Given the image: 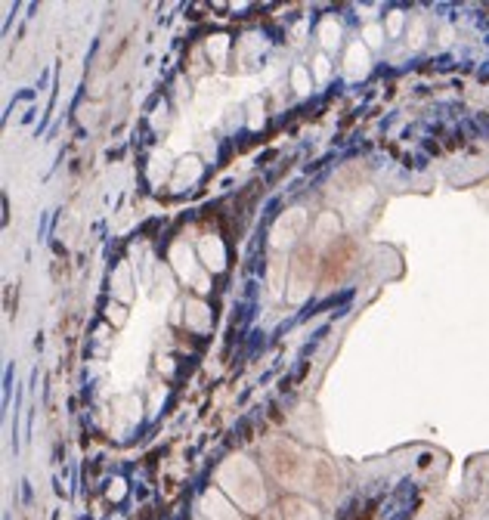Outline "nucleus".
<instances>
[{
    "label": "nucleus",
    "mask_w": 489,
    "mask_h": 520,
    "mask_svg": "<svg viewBox=\"0 0 489 520\" xmlns=\"http://www.w3.org/2000/svg\"><path fill=\"white\" fill-rule=\"evenodd\" d=\"M220 486H223V492L245 511H260L263 502H267L260 471L254 468V461L242 459V455L239 459H229L227 465L220 468Z\"/></svg>",
    "instance_id": "nucleus-1"
},
{
    "label": "nucleus",
    "mask_w": 489,
    "mask_h": 520,
    "mask_svg": "<svg viewBox=\"0 0 489 520\" xmlns=\"http://www.w3.org/2000/svg\"><path fill=\"white\" fill-rule=\"evenodd\" d=\"M267 459H269V468H273V474H276V480H279V483H285V486H304L307 480H310V468L313 465L291 446V443L276 440L273 446H269Z\"/></svg>",
    "instance_id": "nucleus-2"
},
{
    "label": "nucleus",
    "mask_w": 489,
    "mask_h": 520,
    "mask_svg": "<svg viewBox=\"0 0 489 520\" xmlns=\"http://www.w3.org/2000/svg\"><path fill=\"white\" fill-rule=\"evenodd\" d=\"M304 229H307V211L304 208H291L273 223V229H269V242H273V248H288V245H294V242L300 239Z\"/></svg>",
    "instance_id": "nucleus-3"
},
{
    "label": "nucleus",
    "mask_w": 489,
    "mask_h": 520,
    "mask_svg": "<svg viewBox=\"0 0 489 520\" xmlns=\"http://www.w3.org/2000/svg\"><path fill=\"white\" fill-rule=\"evenodd\" d=\"M310 282H313V258L307 251H300L291 263V279H288V300L300 304L310 294Z\"/></svg>",
    "instance_id": "nucleus-4"
},
{
    "label": "nucleus",
    "mask_w": 489,
    "mask_h": 520,
    "mask_svg": "<svg viewBox=\"0 0 489 520\" xmlns=\"http://www.w3.org/2000/svg\"><path fill=\"white\" fill-rule=\"evenodd\" d=\"M204 514H208L211 520H242L239 514L233 511V505L223 499V492H217V490H211V492H204Z\"/></svg>",
    "instance_id": "nucleus-5"
},
{
    "label": "nucleus",
    "mask_w": 489,
    "mask_h": 520,
    "mask_svg": "<svg viewBox=\"0 0 489 520\" xmlns=\"http://www.w3.org/2000/svg\"><path fill=\"white\" fill-rule=\"evenodd\" d=\"M310 474H313V483H316L319 496L332 499L334 496V483H338V477H334V468L328 465L325 459H316V461H313V468H310Z\"/></svg>",
    "instance_id": "nucleus-6"
},
{
    "label": "nucleus",
    "mask_w": 489,
    "mask_h": 520,
    "mask_svg": "<svg viewBox=\"0 0 489 520\" xmlns=\"http://www.w3.org/2000/svg\"><path fill=\"white\" fill-rule=\"evenodd\" d=\"M202 260H204V267H211V269H220L223 263H227V254H223L220 239H214V235L202 239Z\"/></svg>",
    "instance_id": "nucleus-7"
},
{
    "label": "nucleus",
    "mask_w": 489,
    "mask_h": 520,
    "mask_svg": "<svg viewBox=\"0 0 489 520\" xmlns=\"http://www.w3.org/2000/svg\"><path fill=\"white\" fill-rule=\"evenodd\" d=\"M282 511H285V520H323L319 511L310 502H304V499H288Z\"/></svg>",
    "instance_id": "nucleus-8"
},
{
    "label": "nucleus",
    "mask_w": 489,
    "mask_h": 520,
    "mask_svg": "<svg viewBox=\"0 0 489 520\" xmlns=\"http://www.w3.org/2000/svg\"><path fill=\"white\" fill-rule=\"evenodd\" d=\"M365 66H369V53H365L359 44H353V47L347 50V75L359 78V75H365Z\"/></svg>",
    "instance_id": "nucleus-9"
},
{
    "label": "nucleus",
    "mask_w": 489,
    "mask_h": 520,
    "mask_svg": "<svg viewBox=\"0 0 489 520\" xmlns=\"http://www.w3.org/2000/svg\"><path fill=\"white\" fill-rule=\"evenodd\" d=\"M173 260H177V269H180V276H183V279H195V273H192V254H189V248L177 245V248H173ZM198 288H202V282H198Z\"/></svg>",
    "instance_id": "nucleus-10"
},
{
    "label": "nucleus",
    "mask_w": 489,
    "mask_h": 520,
    "mask_svg": "<svg viewBox=\"0 0 489 520\" xmlns=\"http://www.w3.org/2000/svg\"><path fill=\"white\" fill-rule=\"evenodd\" d=\"M338 229H341V223H338V217H334V214H323V217H319V223H316L319 242L334 239V235H338Z\"/></svg>",
    "instance_id": "nucleus-11"
},
{
    "label": "nucleus",
    "mask_w": 489,
    "mask_h": 520,
    "mask_svg": "<svg viewBox=\"0 0 489 520\" xmlns=\"http://www.w3.org/2000/svg\"><path fill=\"white\" fill-rule=\"evenodd\" d=\"M269 288H273V294H279L285 288V260L279 258L269 260Z\"/></svg>",
    "instance_id": "nucleus-12"
},
{
    "label": "nucleus",
    "mask_w": 489,
    "mask_h": 520,
    "mask_svg": "<svg viewBox=\"0 0 489 520\" xmlns=\"http://www.w3.org/2000/svg\"><path fill=\"white\" fill-rule=\"evenodd\" d=\"M186 310H189V316H186V319H189V325H192V329H208V325H211V319L204 316V313H208V310H204L202 304H195V300H189V304H186Z\"/></svg>",
    "instance_id": "nucleus-13"
},
{
    "label": "nucleus",
    "mask_w": 489,
    "mask_h": 520,
    "mask_svg": "<svg viewBox=\"0 0 489 520\" xmlns=\"http://www.w3.org/2000/svg\"><path fill=\"white\" fill-rule=\"evenodd\" d=\"M319 37H323V44H325V47H334V44H338V37H341L338 22H332V19H325V22H323V28H319Z\"/></svg>",
    "instance_id": "nucleus-14"
},
{
    "label": "nucleus",
    "mask_w": 489,
    "mask_h": 520,
    "mask_svg": "<svg viewBox=\"0 0 489 520\" xmlns=\"http://www.w3.org/2000/svg\"><path fill=\"white\" fill-rule=\"evenodd\" d=\"M424 35H428V28H424V19H415V22H412V28H409V44H412V47H421Z\"/></svg>",
    "instance_id": "nucleus-15"
},
{
    "label": "nucleus",
    "mask_w": 489,
    "mask_h": 520,
    "mask_svg": "<svg viewBox=\"0 0 489 520\" xmlns=\"http://www.w3.org/2000/svg\"><path fill=\"white\" fill-rule=\"evenodd\" d=\"M291 81H294V90H298V93H307V90H310V75H307L304 66L294 68V72H291Z\"/></svg>",
    "instance_id": "nucleus-16"
},
{
    "label": "nucleus",
    "mask_w": 489,
    "mask_h": 520,
    "mask_svg": "<svg viewBox=\"0 0 489 520\" xmlns=\"http://www.w3.org/2000/svg\"><path fill=\"white\" fill-rule=\"evenodd\" d=\"M115 291H118V298H131V288H127V267H121L118 273H115Z\"/></svg>",
    "instance_id": "nucleus-17"
},
{
    "label": "nucleus",
    "mask_w": 489,
    "mask_h": 520,
    "mask_svg": "<svg viewBox=\"0 0 489 520\" xmlns=\"http://www.w3.org/2000/svg\"><path fill=\"white\" fill-rule=\"evenodd\" d=\"M372 202H375V192H372V189H363V198L356 195V202H353V211H356V214H363V211L369 208Z\"/></svg>",
    "instance_id": "nucleus-18"
},
{
    "label": "nucleus",
    "mask_w": 489,
    "mask_h": 520,
    "mask_svg": "<svg viewBox=\"0 0 489 520\" xmlns=\"http://www.w3.org/2000/svg\"><path fill=\"white\" fill-rule=\"evenodd\" d=\"M211 56H214L217 62H223V53H227V37H214V44H211Z\"/></svg>",
    "instance_id": "nucleus-19"
},
{
    "label": "nucleus",
    "mask_w": 489,
    "mask_h": 520,
    "mask_svg": "<svg viewBox=\"0 0 489 520\" xmlns=\"http://www.w3.org/2000/svg\"><path fill=\"white\" fill-rule=\"evenodd\" d=\"M400 28H403V12H390V19H387V35H400Z\"/></svg>",
    "instance_id": "nucleus-20"
},
{
    "label": "nucleus",
    "mask_w": 489,
    "mask_h": 520,
    "mask_svg": "<svg viewBox=\"0 0 489 520\" xmlns=\"http://www.w3.org/2000/svg\"><path fill=\"white\" fill-rule=\"evenodd\" d=\"M365 41H369L372 47H378V44H381V28H378V25H369V28H365Z\"/></svg>",
    "instance_id": "nucleus-21"
},
{
    "label": "nucleus",
    "mask_w": 489,
    "mask_h": 520,
    "mask_svg": "<svg viewBox=\"0 0 489 520\" xmlns=\"http://www.w3.org/2000/svg\"><path fill=\"white\" fill-rule=\"evenodd\" d=\"M316 78L319 81L328 78V59H325V56H316Z\"/></svg>",
    "instance_id": "nucleus-22"
}]
</instances>
